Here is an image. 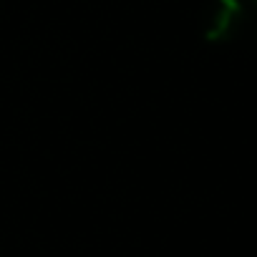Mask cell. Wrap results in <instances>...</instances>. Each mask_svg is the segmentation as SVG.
I'll use <instances>...</instances> for the list:
<instances>
[{"label": "cell", "instance_id": "6da1fadb", "mask_svg": "<svg viewBox=\"0 0 257 257\" xmlns=\"http://www.w3.org/2000/svg\"><path fill=\"white\" fill-rule=\"evenodd\" d=\"M244 16H247V11L242 6V0H214L209 8V16H207V23H204L207 41H212V43L232 41L242 31Z\"/></svg>", "mask_w": 257, "mask_h": 257}]
</instances>
